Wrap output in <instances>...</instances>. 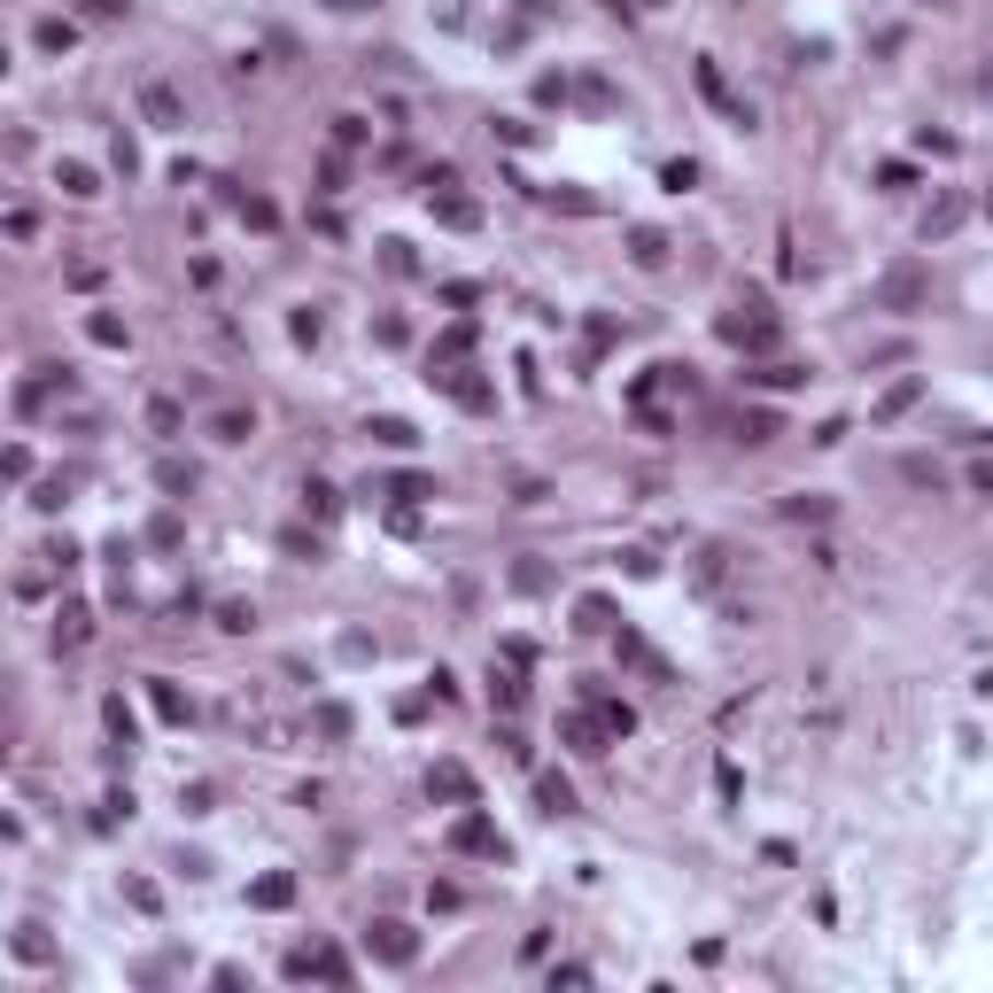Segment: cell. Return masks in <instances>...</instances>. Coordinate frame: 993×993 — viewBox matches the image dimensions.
<instances>
[{
  "mask_svg": "<svg viewBox=\"0 0 993 993\" xmlns=\"http://www.w3.org/2000/svg\"><path fill=\"white\" fill-rule=\"evenodd\" d=\"M924 303H932V264H924V256H900V264H885V273H877V311L916 319Z\"/></svg>",
  "mask_w": 993,
  "mask_h": 993,
  "instance_id": "obj_1",
  "label": "cell"
},
{
  "mask_svg": "<svg viewBox=\"0 0 993 993\" xmlns=\"http://www.w3.org/2000/svg\"><path fill=\"white\" fill-rule=\"evenodd\" d=\"M730 349H746V357H769L776 342H784V326L769 319V303L761 296H738V311H721V326H714Z\"/></svg>",
  "mask_w": 993,
  "mask_h": 993,
  "instance_id": "obj_2",
  "label": "cell"
},
{
  "mask_svg": "<svg viewBox=\"0 0 993 993\" xmlns=\"http://www.w3.org/2000/svg\"><path fill=\"white\" fill-rule=\"evenodd\" d=\"M427 389H442L459 412H474V419H489L497 412V381H482L474 366H427Z\"/></svg>",
  "mask_w": 993,
  "mask_h": 993,
  "instance_id": "obj_3",
  "label": "cell"
},
{
  "mask_svg": "<svg viewBox=\"0 0 993 993\" xmlns=\"http://www.w3.org/2000/svg\"><path fill=\"white\" fill-rule=\"evenodd\" d=\"M366 955L389 962V970H412V962H419V932H412L404 916H373V924H366Z\"/></svg>",
  "mask_w": 993,
  "mask_h": 993,
  "instance_id": "obj_4",
  "label": "cell"
},
{
  "mask_svg": "<svg viewBox=\"0 0 993 993\" xmlns=\"http://www.w3.org/2000/svg\"><path fill=\"white\" fill-rule=\"evenodd\" d=\"M559 738H567V746H575L582 761H598L605 746H621V738H613V721H605V706H598V698H590V706H575V714H559Z\"/></svg>",
  "mask_w": 993,
  "mask_h": 993,
  "instance_id": "obj_5",
  "label": "cell"
},
{
  "mask_svg": "<svg viewBox=\"0 0 993 993\" xmlns=\"http://www.w3.org/2000/svg\"><path fill=\"white\" fill-rule=\"evenodd\" d=\"M450 854H482V862H505L512 846H505V831L482 816V807H466V816L450 823Z\"/></svg>",
  "mask_w": 993,
  "mask_h": 993,
  "instance_id": "obj_6",
  "label": "cell"
},
{
  "mask_svg": "<svg viewBox=\"0 0 993 993\" xmlns=\"http://www.w3.org/2000/svg\"><path fill=\"white\" fill-rule=\"evenodd\" d=\"M140 117H148L155 132H187V102H178L171 78H140Z\"/></svg>",
  "mask_w": 993,
  "mask_h": 993,
  "instance_id": "obj_7",
  "label": "cell"
},
{
  "mask_svg": "<svg viewBox=\"0 0 993 993\" xmlns=\"http://www.w3.org/2000/svg\"><path fill=\"white\" fill-rule=\"evenodd\" d=\"M288 978H326V985H349L357 970H349V955H342V947H296V955H288Z\"/></svg>",
  "mask_w": 993,
  "mask_h": 993,
  "instance_id": "obj_8",
  "label": "cell"
},
{
  "mask_svg": "<svg viewBox=\"0 0 993 993\" xmlns=\"http://www.w3.org/2000/svg\"><path fill=\"white\" fill-rule=\"evenodd\" d=\"M427 799L474 807V799H482V784H474V769H466V761H435V769H427Z\"/></svg>",
  "mask_w": 993,
  "mask_h": 993,
  "instance_id": "obj_9",
  "label": "cell"
},
{
  "mask_svg": "<svg viewBox=\"0 0 993 993\" xmlns=\"http://www.w3.org/2000/svg\"><path fill=\"white\" fill-rule=\"evenodd\" d=\"M427 210H435V226H450V233H482V203L459 195V187H435Z\"/></svg>",
  "mask_w": 993,
  "mask_h": 993,
  "instance_id": "obj_10",
  "label": "cell"
},
{
  "mask_svg": "<svg viewBox=\"0 0 993 993\" xmlns=\"http://www.w3.org/2000/svg\"><path fill=\"white\" fill-rule=\"evenodd\" d=\"M613 653H621V668H637V676L668 683V660H660V653H653V645H645V637H637V628H628V621L613 628Z\"/></svg>",
  "mask_w": 993,
  "mask_h": 993,
  "instance_id": "obj_11",
  "label": "cell"
},
{
  "mask_svg": "<svg viewBox=\"0 0 993 993\" xmlns=\"http://www.w3.org/2000/svg\"><path fill=\"white\" fill-rule=\"evenodd\" d=\"M148 706H155V721H171V730H187V721H195V698L178 691L171 676H148Z\"/></svg>",
  "mask_w": 993,
  "mask_h": 993,
  "instance_id": "obj_12",
  "label": "cell"
},
{
  "mask_svg": "<svg viewBox=\"0 0 993 993\" xmlns=\"http://www.w3.org/2000/svg\"><path fill=\"white\" fill-rule=\"evenodd\" d=\"M249 909H264V916L296 909V869H264V877L249 885Z\"/></svg>",
  "mask_w": 993,
  "mask_h": 993,
  "instance_id": "obj_13",
  "label": "cell"
},
{
  "mask_svg": "<svg viewBox=\"0 0 993 993\" xmlns=\"http://www.w3.org/2000/svg\"><path fill=\"white\" fill-rule=\"evenodd\" d=\"M474 342H482V326H474V319H450V326H442V342L427 349V366H466V349H474Z\"/></svg>",
  "mask_w": 993,
  "mask_h": 993,
  "instance_id": "obj_14",
  "label": "cell"
},
{
  "mask_svg": "<svg viewBox=\"0 0 993 993\" xmlns=\"http://www.w3.org/2000/svg\"><path fill=\"white\" fill-rule=\"evenodd\" d=\"M489 706H497V714H520V706H528V676H520L512 660H505V668L489 660Z\"/></svg>",
  "mask_w": 993,
  "mask_h": 993,
  "instance_id": "obj_15",
  "label": "cell"
},
{
  "mask_svg": "<svg viewBox=\"0 0 993 993\" xmlns=\"http://www.w3.org/2000/svg\"><path fill=\"white\" fill-rule=\"evenodd\" d=\"M249 435H256V412H249V404H218V412H210V442L233 450V442H249Z\"/></svg>",
  "mask_w": 993,
  "mask_h": 993,
  "instance_id": "obj_16",
  "label": "cell"
},
{
  "mask_svg": "<svg viewBox=\"0 0 993 993\" xmlns=\"http://www.w3.org/2000/svg\"><path fill=\"white\" fill-rule=\"evenodd\" d=\"M85 637H94V613H85V605H62V613H55V653H85Z\"/></svg>",
  "mask_w": 993,
  "mask_h": 993,
  "instance_id": "obj_17",
  "label": "cell"
},
{
  "mask_svg": "<svg viewBox=\"0 0 993 993\" xmlns=\"http://www.w3.org/2000/svg\"><path fill=\"white\" fill-rule=\"evenodd\" d=\"M311 730H319V738H326V746H342V738H349V730H357V714H349V706H342V698H319V706H311Z\"/></svg>",
  "mask_w": 993,
  "mask_h": 993,
  "instance_id": "obj_18",
  "label": "cell"
},
{
  "mask_svg": "<svg viewBox=\"0 0 993 993\" xmlns=\"http://www.w3.org/2000/svg\"><path fill=\"white\" fill-rule=\"evenodd\" d=\"M613 102H621V94H613V78H605V70H582V78H575V109H590V117H605Z\"/></svg>",
  "mask_w": 993,
  "mask_h": 993,
  "instance_id": "obj_19",
  "label": "cell"
},
{
  "mask_svg": "<svg viewBox=\"0 0 993 993\" xmlns=\"http://www.w3.org/2000/svg\"><path fill=\"white\" fill-rule=\"evenodd\" d=\"M102 721H109V738H117L109 753H132V746H140V714H132L125 698H102Z\"/></svg>",
  "mask_w": 993,
  "mask_h": 993,
  "instance_id": "obj_20",
  "label": "cell"
},
{
  "mask_svg": "<svg viewBox=\"0 0 993 993\" xmlns=\"http://www.w3.org/2000/svg\"><path fill=\"white\" fill-rule=\"evenodd\" d=\"M962 218H970V203H962V195H939V203L924 210V241H947Z\"/></svg>",
  "mask_w": 993,
  "mask_h": 993,
  "instance_id": "obj_21",
  "label": "cell"
},
{
  "mask_svg": "<svg viewBox=\"0 0 993 993\" xmlns=\"http://www.w3.org/2000/svg\"><path fill=\"white\" fill-rule=\"evenodd\" d=\"M366 435H373L381 450H419V427H412V419H396V412H381V419H366Z\"/></svg>",
  "mask_w": 993,
  "mask_h": 993,
  "instance_id": "obj_22",
  "label": "cell"
},
{
  "mask_svg": "<svg viewBox=\"0 0 993 993\" xmlns=\"http://www.w3.org/2000/svg\"><path fill=\"white\" fill-rule=\"evenodd\" d=\"M226 203H233V210H241V226H256V233H273V226H280V210L264 203V195H241L233 178H226Z\"/></svg>",
  "mask_w": 993,
  "mask_h": 993,
  "instance_id": "obj_23",
  "label": "cell"
},
{
  "mask_svg": "<svg viewBox=\"0 0 993 993\" xmlns=\"http://www.w3.org/2000/svg\"><path fill=\"white\" fill-rule=\"evenodd\" d=\"M746 389H807V366H784V357H769V366L746 373Z\"/></svg>",
  "mask_w": 993,
  "mask_h": 993,
  "instance_id": "obj_24",
  "label": "cell"
},
{
  "mask_svg": "<svg viewBox=\"0 0 993 993\" xmlns=\"http://www.w3.org/2000/svg\"><path fill=\"white\" fill-rule=\"evenodd\" d=\"M535 807H544V816H575V784L544 769V776H535Z\"/></svg>",
  "mask_w": 993,
  "mask_h": 993,
  "instance_id": "obj_25",
  "label": "cell"
},
{
  "mask_svg": "<svg viewBox=\"0 0 993 993\" xmlns=\"http://www.w3.org/2000/svg\"><path fill=\"white\" fill-rule=\"evenodd\" d=\"M776 435H784V419H776L769 404H753V412H738V442H753V450H761V442H776Z\"/></svg>",
  "mask_w": 993,
  "mask_h": 993,
  "instance_id": "obj_26",
  "label": "cell"
},
{
  "mask_svg": "<svg viewBox=\"0 0 993 993\" xmlns=\"http://www.w3.org/2000/svg\"><path fill=\"white\" fill-rule=\"evenodd\" d=\"M628 256H637L645 273H660V264H668V233L660 226H637V233H628Z\"/></svg>",
  "mask_w": 993,
  "mask_h": 993,
  "instance_id": "obj_27",
  "label": "cell"
},
{
  "mask_svg": "<svg viewBox=\"0 0 993 993\" xmlns=\"http://www.w3.org/2000/svg\"><path fill=\"white\" fill-rule=\"evenodd\" d=\"M535 195H544L552 210H567V218H598V195L590 187H535Z\"/></svg>",
  "mask_w": 993,
  "mask_h": 993,
  "instance_id": "obj_28",
  "label": "cell"
},
{
  "mask_svg": "<svg viewBox=\"0 0 993 993\" xmlns=\"http://www.w3.org/2000/svg\"><path fill=\"white\" fill-rule=\"evenodd\" d=\"M85 334H94L102 349H132V326H125L117 311H94V319H85Z\"/></svg>",
  "mask_w": 993,
  "mask_h": 993,
  "instance_id": "obj_29",
  "label": "cell"
},
{
  "mask_svg": "<svg viewBox=\"0 0 993 993\" xmlns=\"http://www.w3.org/2000/svg\"><path fill=\"white\" fill-rule=\"evenodd\" d=\"M389 497H396V505H427V497H442V489H435V474H389Z\"/></svg>",
  "mask_w": 993,
  "mask_h": 993,
  "instance_id": "obj_30",
  "label": "cell"
},
{
  "mask_svg": "<svg viewBox=\"0 0 993 993\" xmlns=\"http://www.w3.org/2000/svg\"><path fill=\"white\" fill-rule=\"evenodd\" d=\"M155 489H163V497H187V489H195V466H187V459H155Z\"/></svg>",
  "mask_w": 993,
  "mask_h": 993,
  "instance_id": "obj_31",
  "label": "cell"
},
{
  "mask_svg": "<svg viewBox=\"0 0 993 993\" xmlns=\"http://www.w3.org/2000/svg\"><path fill=\"white\" fill-rule=\"evenodd\" d=\"M916 396H924V381H916V373H909V381H892V389L877 396V419H900V412H909Z\"/></svg>",
  "mask_w": 993,
  "mask_h": 993,
  "instance_id": "obj_32",
  "label": "cell"
},
{
  "mask_svg": "<svg viewBox=\"0 0 993 993\" xmlns=\"http://www.w3.org/2000/svg\"><path fill=\"white\" fill-rule=\"evenodd\" d=\"M535 102H544V109H567V102H575V78H567V70H544V78H535Z\"/></svg>",
  "mask_w": 993,
  "mask_h": 993,
  "instance_id": "obj_33",
  "label": "cell"
},
{
  "mask_svg": "<svg viewBox=\"0 0 993 993\" xmlns=\"http://www.w3.org/2000/svg\"><path fill=\"white\" fill-rule=\"evenodd\" d=\"M512 590H520V598H544V590H552V567H544V559H520V567H512Z\"/></svg>",
  "mask_w": 993,
  "mask_h": 993,
  "instance_id": "obj_34",
  "label": "cell"
},
{
  "mask_svg": "<svg viewBox=\"0 0 993 993\" xmlns=\"http://www.w3.org/2000/svg\"><path fill=\"white\" fill-rule=\"evenodd\" d=\"M342 187H349V155L326 148V155H319V195H342Z\"/></svg>",
  "mask_w": 993,
  "mask_h": 993,
  "instance_id": "obj_35",
  "label": "cell"
},
{
  "mask_svg": "<svg viewBox=\"0 0 993 993\" xmlns=\"http://www.w3.org/2000/svg\"><path fill=\"white\" fill-rule=\"evenodd\" d=\"M776 512H784V520H816V528H823V520H831V497H807V489H799V497H784Z\"/></svg>",
  "mask_w": 993,
  "mask_h": 993,
  "instance_id": "obj_36",
  "label": "cell"
},
{
  "mask_svg": "<svg viewBox=\"0 0 993 993\" xmlns=\"http://www.w3.org/2000/svg\"><path fill=\"white\" fill-rule=\"evenodd\" d=\"M55 187H62V195H102V178L85 171V163H55Z\"/></svg>",
  "mask_w": 993,
  "mask_h": 993,
  "instance_id": "obj_37",
  "label": "cell"
},
{
  "mask_svg": "<svg viewBox=\"0 0 993 993\" xmlns=\"http://www.w3.org/2000/svg\"><path fill=\"white\" fill-rule=\"evenodd\" d=\"M303 512H311V520H334V512H342L334 482H303Z\"/></svg>",
  "mask_w": 993,
  "mask_h": 993,
  "instance_id": "obj_38",
  "label": "cell"
},
{
  "mask_svg": "<svg viewBox=\"0 0 993 993\" xmlns=\"http://www.w3.org/2000/svg\"><path fill=\"white\" fill-rule=\"evenodd\" d=\"M575 628H590V637H598V628H613V598H582V605H575Z\"/></svg>",
  "mask_w": 993,
  "mask_h": 993,
  "instance_id": "obj_39",
  "label": "cell"
},
{
  "mask_svg": "<svg viewBox=\"0 0 993 993\" xmlns=\"http://www.w3.org/2000/svg\"><path fill=\"white\" fill-rule=\"evenodd\" d=\"M660 187H668V195H691V187H698V163H691V155H676V163L660 171Z\"/></svg>",
  "mask_w": 993,
  "mask_h": 993,
  "instance_id": "obj_40",
  "label": "cell"
},
{
  "mask_svg": "<svg viewBox=\"0 0 993 993\" xmlns=\"http://www.w3.org/2000/svg\"><path fill=\"white\" fill-rule=\"evenodd\" d=\"M178 535H187V528H178V512H155V520H148V544H155V552H178Z\"/></svg>",
  "mask_w": 993,
  "mask_h": 993,
  "instance_id": "obj_41",
  "label": "cell"
},
{
  "mask_svg": "<svg viewBox=\"0 0 993 993\" xmlns=\"http://www.w3.org/2000/svg\"><path fill=\"white\" fill-rule=\"evenodd\" d=\"M381 264H389V273H396V280H412V273H419V256H412V241H381Z\"/></svg>",
  "mask_w": 993,
  "mask_h": 993,
  "instance_id": "obj_42",
  "label": "cell"
},
{
  "mask_svg": "<svg viewBox=\"0 0 993 993\" xmlns=\"http://www.w3.org/2000/svg\"><path fill=\"white\" fill-rule=\"evenodd\" d=\"M218 628H233V637H241V628H256V605H249V598H226V605H218Z\"/></svg>",
  "mask_w": 993,
  "mask_h": 993,
  "instance_id": "obj_43",
  "label": "cell"
},
{
  "mask_svg": "<svg viewBox=\"0 0 993 993\" xmlns=\"http://www.w3.org/2000/svg\"><path fill=\"white\" fill-rule=\"evenodd\" d=\"M32 39H39V47H47V55H62V47H70V39H78V24H62V16H47V24H39V32H32Z\"/></svg>",
  "mask_w": 993,
  "mask_h": 993,
  "instance_id": "obj_44",
  "label": "cell"
},
{
  "mask_svg": "<svg viewBox=\"0 0 993 993\" xmlns=\"http://www.w3.org/2000/svg\"><path fill=\"white\" fill-rule=\"evenodd\" d=\"M47 955H55V947H47V932H39V924H24V932H16V962H47Z\"/></svg>",
  "mask_w": 993,
  "mask_h": 993,
  "instance_id": "obj_45",
  "label": "cell"
},
{
  "mask_svg": "<svg viewBox=\"0 0 993 993\" xmlns=\"http://www.w3.org/2000/svg\"><path fill=\"white\" fill-rule=\"evenodd\" d=\"M288 334H296V342H303V349H311V342H319V334H326V319H319V311H288Z\"/></svg>",
  "mask_w": 993,
  "mask_h": 993,
  "instance_id": "obj_46",
  "label": "cell"
},
{
  "mask_svg": "<svg viewBox=\"0 0 993 993\" xmlns=\"http://www.w3.org/2000/svg\"><path fill=\"white\" fill-rule=\"evenodd\" d=\"M621 334H628V326H621V319H605V311H598V319H590V357H598V349H613V342H621Z\"/></svg>",
  "mask_w": 993,
  "mask_h": 993,
  "instance_id": "obj_47",
  "label": "cell"
},
{
  "mask_svg": "<svg viewBox=\"0 0 993 993\" xmlns=\"http://www.w3.org/2000/svg\"><path fill=\"white\" fill-rule=\"evenodd\" d=\"M373 342H381V349H404V319L381 311V319H373Z\"/></svg>",
  "mask_w": 993,
  "mask_h": 993,
  "instance_id": "obj_48",
  "label": "cell"
},
{
  "mask_svg": "<svg viewBox=\"0 0 993 993\" xmlns=\"http://www.w3.org/2000/svg\"><path fill=\"white\" fill-rule=\"evenodd\" d=\"M148 427H155V435H178V404L155 396V404H148Z\"/></svg>",
  "mask_w": 993,
  "mask_h": 993,
  "instance_id": "obj_49",
  "label": "cell"
},
{
  "mask_svg": "<svg viewBox=\"0 0 993 993\" xmlns=\"http://www.w3.org/2000/svg\"><path fill=\"white\" fill-rule=\"evenodd\" d=\"M427 909H442V916H450V909H466V892H459V885H427Z\"/></svg>",
  "mask_w": 993,
  "mask_h": 993,
  "instance_id": "obj_50",
  "label": "cell"
},
{
  "mask_svg": "<svg viewBox=\"0 0 993 993\" xmlns=\"http://www.w3.org/2000/svg\"><path fill=\"white\" fill-rule=\"evenodd\" d=\"M85 16H102V24H125V16H132V0H85Z\"/></svg>",
  "mask_w": 993,
  "mask_h": 993,
  "instance_id": "obj_51",
  "label": "cell"
},
{
  "mask_svg": "<svg viewBox=\"0 0 993 993\" xmlns=\"http://www.w3.org/2000/svg\"><path fill=\"white\" fill-rule=\"evenodd\" d=\"M497 140H505V148H528V140H535V125H520V117H497Z\"/></svg>",
  "mask_w": 993,
  "mask_h": 993,
  "instance_id": "obj_52",
  "label": "cell"
},
{
  "mask_svg": "<svg viewBox=\"0 0 993 993\" xmlns=\"http://www.w3.org/2000/svg\"><path fill=\"white\" fill-rule=\"evenodd\" d=\"M366 140V117H334V148H357Z\"/></svg>",
  "mask_w": 993,
  "mask_h": 993,
  "instance_id": "obj_53",
  "label": "cell"
},
{
  "mask_svg": "<svg viewBox=\"0 0 993 993\" xmlns=\"http://www.w3.org/2000/svg\"><path fill=\"white\" fill-rule=\"evenodd\" d=\"M125 900H132V909H148V916H155V885H148V877H125Z\"/></svg>",
  "mask_w": 993,
  "mask_h": 993,
  "instance_id": "obj_54",
  "label": "cell"
},
{
  "mask_svg": "<svg viewBox=\"0 0 993 993\" xmlns=\"http://www.w3.org/2000/svg\"><path fill=\"white\" fill-rule=\"evenodd\" d=\"M109 155H117V171H125V178H132V171H140V148H132V140H125V132H117V140H109Z\"/></svg>",
  "mask_w": 993,
  "mask_h": 993,
  "instance_id": "obj_55",
  "label": "cell"
},
{
  "mask_svg": "<svg viewBox=\"0 0 993 993\" xmlns=\"http://www.w3.org/2000/svg\"><path fill=\"white\" fill-rule=\"evenodd\" d=\"M497 660H512V668H528V660H535V645H528V637H505V645H497Z\"/></svg>",
  "mask_w": 993,
  "mask_h": 993,
  "instance_id": "obj_56",
  "label": "cell"
},
{
  "mask_svg": "<svg viewBox=\"0 0 993 993\" xmlns=\"http://www.w3.org/2000/svg\"><path fill=\"white\" fill-rule=\"evenodd\" d=\"M520 16H528V24H544V16H559V0H520Z\"/></svg>",
  "mask_w": 993,
  "mask_h": 993,
  "instance_id": "obj_57",
  "label": "cell"
},
{
  "mask_svg": "<svg viewBox=\"0 0 993 993\" xmlns=\"http://www.w3.org/2000/svg\"><path fill=\"white\" fill-rule=\"evenodd\" d=\"M970 489H978V497H993V459H978V466H970Z\"/></svg>",
  "mask_w": 993,
  "mask_h": 993,
  "instance_id": "obj_58",
  "label": "cell"
},
{
  "mask_svg": "<svg viewBox=\"0 0 993 993\" xmlns=\"http://www.w3.org/2000/svg\"><path fill=\"white\" fill-rule=\"evenodd\" d=\"M326 9H334V16H357V9H373V0H326Z\"/></svg>",
  "mask_w": 993,
  "mask_h": 993,
  "instance_id": "obj_59",
  "label": "cell"
},
{
  "mask_svg": "<svg viewBox=\"0 0 993 993\" xmlns=\"http://www.w3.org/2000/svg\"><path fill=\"white\" fill-rule=\"evenodd\" d=\"M978 210H985V218H993V187H985V203H978Z\"/></svg>",
  "mask_w": 993,
  "mask_h": 993,
  "instance_id": "obj_60",
  "label": "cell"
},
{
  "mask_svg": "<svg viewBox=\"0 0 993 993\" xmlns=\"http://www.w3.org/2000/svg\"><path fill=\"white\" fill-rule=\"evenodd\" d=\"M985 442H993V435H985Z\"/></svg>",
  "mask_w": 993,
  "mask_h": 993,
  "instance_id": "obj_61",
  "label": "cell"
}]
</instances>
